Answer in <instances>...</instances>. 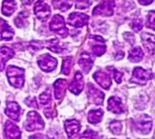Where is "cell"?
I'll list each match as a JSON object with an SVG mask.
<instances>
[{
    "mask_svg": "<svg viewBox=\"0 0 155 139\" xmlns=\"http://www.w3.org/2000/svg\"><path fill=\"white\" fill-rule=\"evenodd\" d=\"M7 76L8 79H9L10 84L16 88L23 87L24 83H25V71L19 67L16 66L8 67Z\"/></svg>",
    "mask_w": 155,
    "mask_h": 139,
    "instance_id": "cell-1",
    "label": "cell"
},
{
    "mask_svg": "<svg viewBox=\"0 0 155 139\" xmlns=\"http://www.w3.org/2000/svg\"><path fill=\"white\" fill-rule=\"evenodd\" d=\"M44 128V122L35 111H31L28 113L27 120L25 122V128L28 131H34V130H39Z\"/></svg>",
    "mask_w": 155,
    "mask_h": 139,
    "instance_id": "cell-2",
    "label": "cell"
},
{
    "mask_svg": "<svg viewBox=\"0 0 155 139\" xmlns=\"http://www.w3.org/2000/svg\"><path fill=\"white\" fill-rule=\"evenodd\" d=\"M153 77V73L150 71H145L142 68H134L133 72V76L130 79V82L137 83L140 85H144L147 80L151 79Z\"/></svg>",
    "mask_w": 155,
    "mask_h": 139,
    "instance_id": "cell-3",
    "label": "cell"
},
{
    "mask_svg": "<svg viewBox=\"0 0 155 139\" xmlns=\"http://www.w3.org/2000/svg\"><path fill=\"white\" fill-rule=\"evenodd\" d=\"M49 28L51 31L59 34L62 37H66L68 34V30L66 28V26H65V20L60 15H55L52 18L49 24Z\"/></svg>",
    "mask_w": 155,
    "mask_h": 139,
    "instance_id": "cell-4",
    "label": "cell"
},
{
    "mask_svg": "<svg viewBox=\"0 0 155 139\" xmlns=\"http://www.w3.org/2000/svg\"><path fill=\"white\" fill-rule=\"evenodd\" d=\"M115 6L113 0H104L99 5H97L92 11V15L94 16H110L113 15V9Z\"/></svg>",
    "mask_w": 155,
    "mask_h": 139,
    "instance_id": "cell-5",
    "label": "cell"
},
{
    "mask_svg": "<svg viewBox=\"0 0 155 139\" xmlns=\"http://www.w3.org/2000/svg\"><path fill=\"white\" fill-rule=\"evenodd\" d=\"M89 45L91 47L92 52L96 56H101L106 51L105 40L101 36H97V35L89 36Z\"/></svg>",
    "mask_w": 155,
    "mask_h": 139,
    "instance_id": "cell-6",
    "label": "cell"
},
{
    "mask_svg": "<svg viewBox=\"0 0 155 139\" xmlns=\"http://www.w3.org/2000/svg\"><path fill=\"white\" fill-rule=\"evenodd\" d=\"M39 68L44 72H52L57 66V60L54 57H51L48 54L40 56L38 60Z\"/></svg>",
    "mask_w": 155,
    "mask_h": 139,
    "instance_id": "cell-7",
    "label": "cell"
},
{
    "mask_svg": "<svg viewBox=\"0 0 155 139\" xmlns=\"http://www.w3.org/2000/svg\"><path fill=\"white\" fill-rule=\"evenodd\" d=\"M35 14L40 21H46L51 14L50 7L43 1H36L35 4Z\"/></svg>",
    "mask_w": 155,
    "mask_h": 139,
    "instance_id": "cell-8",
    "label": "cell"
},
{
    "mask_svg": "<svg viewBox=\"0 0 155 139\" xmlns=\"http://www.w3.org/2000/svg\"><path fill=\"white\" fill-rule=\"evenodd\" d=\"M134 126H136L137 131H140L142 134H147L152 128V121L148 116H141L136 121Z\"/></svg>",
    "mask_w": 155,
    "mask_h": 139,
    "instance_id": "cell-9",
    "label": "cell"
},
{
    "mask_svg": "<svg viewBox=\"0 0 155 139\" xmlns=\"http://www.w3.org/2000/svg\"><path fill=\"white\" fill-rule=\"evenodd\" d=\"M88 20L89 19L87 15L75 12V13H72L70 16H69L68 24L74 27H81L87 24Z\"/></svg>",
    "mask_w": 155,
    "mask_h": 139,
    "instance_id": "cell-10",
    "label": "cell"
},
{
    "mask_svg": "<svg viewBox=\"0 0 155 139\" xmlns=\"http://www.w3.org/2000/svg\"><path fill=\"white\" fill-rule=\"evenodd\" d=\"M87 95L89 100L95 105H101L104 100V94L99 89L94 87L91 83L87 84Z\"/></svg>",
    "mask_w": 155,
    "mask_h": 139,
    "instance_id": "cell-11",
    "label": "cell"
},
{
    "mask_svg": "<svg viewBox=\"0 0 155 139\" xmlns=\"http://www.w3.org/2000/svg\"><path fill=\"white\" fill-rule=\"evenodd\" d=\"M4 132L6 139H20L21 138V130L17 125L14 124L11 121L5 122L4 125Z\"/></svg>",
    "mask_w": 155,
    "mask_h": 139,
    "instance_id": "cell-12",
    "label": "cell"
},
{
    "mask_svg": "<svg viewBox=\"0 0 155 139\" xmlns=\"http://www.w3.org/2000/svg\"><path fill=\"white\" fill-rule=\"evenodd\" d=\"M84 88V79H83V75L80 72H76L75 76L73 80L71 81L70 85H69V89L72 93L79 95L80 92L83 90Z\"/></svg>",
    "mask_w": 155,
    "mask_h": 139,
    "instance_id": "cell-13",
    "label": "cell"
},
{
    "mask_svg": "<svg viewBox=\"0 0 155 139\" xmlns=\"http://www.w3.org/2000/svg\"><path fill=\"white\" fill-rule=\"evenodd\" d=\"M65 130L70 138H74L81 129V124L77 120H67L65 121Z\"/></svg>",
    "mask_w": 155,
    "mask_h": 139,
    "instance_id": "cell-14",
    "label": "cell"
},
{
    "mask_svg": "<svg viewBox=\"0 0 155 139\" xmlns=\"http://www.w3.org/2000/svg\"><path fill=\"white\" fill-rule=\"evenodd\" d=\"M20 110H21V108H20L18 103H16V102H8L7 107L5 109V114L15 121H19L20 113H21Z\"/></svg>",
    "mask_w": 155,
    "mask_h": 139,
    "instance_id": "cell-15",
    "label": "cell"
},
{
    "mask_svg": "<svg viewBox=\"0 0 155 139\" xmlns=\"http://www.w3.org/2000/svg\"><path fill=\"white\" fill-rule=\"evenodd\" d=\"M93 77H94V79L97 83L102 88L104 89H109V87L111 86V79H110V76H108L107 73L105 72H102V71H98L94 73V75H93Z\"/></svg>",
    "mask_w": 155,
    "mask_h": 139,
    "instance_id": "cell-16",
    "label": "cell"
},
{
    "mask_svg": "<svg viewBox=\"0 0 155 139\" xmlns=\"http://www.w3.org/2000/svg\"><path fill=\"white\" fill-rule=\"evenodd\" d=\"M107 110L110 112H113L115 114H122L124 112V106L119 97L113 96L110 97L108 100V107Z\"/></svg>",
    "mask_w": 155,
    "mask_h": 139,
    "instance_id": "cell-17",
    "label": "cell"
},
{
    "mask_svg": "<svg viewBox=\"0 0 155 139\" xmlns=\"http://www.w3.org/2000/svg\"><path fill=\"white\" fill-rule=\"evenodd\" d=\"M14 56V50L10 47L1 46L0 47V72L3 71L5 63Z\"/></svg>",
    "mask_w": 155,
    "mask_h": 139,
    "instance_id": "cell-18",
    "label": "cell"
},
{
    "mask_svg": "<svg viewBox=\"0 0 155 139\" xmlns=\"http://www.w3.org/2000/svg\"><path fill=\"white\" fill-rule=\"evenodd\" d=\"M80 67L83 69L84 73H87L93 66V59L92 57L87 53H83L79 60Z\"/></svg>",
    "mask_w": 155,
    "mask_h": 139,
    "instance_id": "cell-19",
    "label": "cell"
},
{
    "mask_svg": "<svg viewBox=\"0 0 155 139\" xmlns=\"http://www.w3.org/2000/svg\"><path fill=\"white\" fill-rule=\"evenodd\" d=\"M66 85L67 81L65 79H60L55 81L54 83V92H55V98L57 100H61L65 95V91H66Z\"/></svg>",
    "mask_w": 155,
    "mask_h": 139,
    "instance_id": "cell-20",
    "label": "cell"
},
{
    "mask_svg": "<svg viewBox=\"0 0 155 139\" xmlns=\"http://www.w3.org/2000/svg\"><path fill=\"white\" fill-rule=\"evenodd\" d=\"M16 2L14 0H3L2 3V14L5 16H11L16 10Z\"/></svg>",
    "mask_w": 155,
    "mask_h": 139,
    "instance_id": "cell-21",
    "label": "cell"
},
{
    "mask_svg": "<svg viewBox=\"0 0 155 139\" xmlns=\"http://www.w3.org/2000/svg\"><path fill=\"white\" fill-rule=\"evenodd\" d=\"M143 58V51L140 47H134L129 52V60L133 63L140 62Z\"/></svg>",
    "mask_w": 155,
    "mask_h": 139,
    "instance_id": "cell-22",
    "label": "cell"
},
{
    "mask_svg": "<svg viewBox=\"0 0 155 139\" xmlns=\"http://www.w3.org/2000/svg\"><path fill=\"white\" fill-rule=\"evenodd\" d=\"M142 43L145 46V48L149 51L150 54L153 55L154 53V35L149 34H143L141 35Z\"/></svg>",
    "mask_w": 155,
    "mask_h": 139,
    "instance_id": "cell-23",
    "label": "cell"
},
{
    "mask_svg": "<svg viewBox=\"0 0 155 139\" xmlns=\"http://www.w3.org/2000/svg\"><path fill=\"white\" fill-rule=\"evenodd\" d=\"M53 6L61 11H67L73 5V0H52Z\"/></svg>",
    "mask_w": 155,
    "mask_h": 139,
    "instance_id": "cell-24",
    "label": "cell"
},
{
    "mask_svg": "<svg viewBox=\"0 0 155 139\" xmlns=\"http://www.w3.org/2000/svg\"><path fill=\"white\" fill-rule=\"evenodd\" d=\"M102 116H103L102 110H92V111H89L87 116L88 121L91 124H98L102 120Z\"/></svg>",
    "mask_w": 155,
    "mask_h": 139,
    "instance_id": "cell-25",
    "label": "cell"
},
{
    "mask_svg": "<svg viewBox=\"0 0 155 139\" xmlns=\"http://www.w3.org/2000/svg\"><path fill=\"white\" fill-rule=\"evenodd\" d=\"M1 36L4 40H11L14 36V31L5 22L1 24Z\"/></svg>",
    "mask_w": 155,
    "mask_h": 139,
    "instance_id": "cell-26",
    "label": "cell"
},
{
    "mask_svg": "<svg viewBox=\"0 0 155 139\" xmlns=\"http://www.w3.org/2000/svg\"><path fill=\"white\" fill-rule=\"evenodd\" d=\"M47 48L54 53H62L64 51V47L58 39H51L47 42Z\"/></svg>",
    "mask_w": 155,
    "mask_h": 139,
    "instance_id": "cell-27",
    "label": "cell"
},
{
    "mask_svg": "<svg viewBox=\"0 0 155 139\" xmlns=\"http://www.w3.org/2000/svg\"><path fill=\"white\" fill-rule=\"evenodd\" d=\"M72 65H73V57L72 56L66 57V58L63 60L62 73H64V75H69V73H70V71H71Z\"/></svg>",
    "mask_w": 155,
    "mask_h": 139,
    "instance_id": "cell-28",
    "label": "cell"
},
{
    "mask_svg": "<svg viewBox=\"0 0 155 139\" xmlns=\"http://www.w3.org/2000/svg\"><path fill=\"white\" fill-rule=\"evenodd\" d=\"M109 128L111 130V132H113L116 135H120L122 131V122L120 121H113L110 122Z\"/></svg>",
    "mask_w": 155,
    "mask_h": 139,
    "instance_id": "cell-29",
    "label": "cell"
},
{
    "mask_svg": "<svg viewBox=\"0 0 155 139\" xmlns=\"http://www.w3.org/2000/svg\"><path fill=\"white\" fill-rule=\"evenodd\" d=\"M79 139H97V133L91 129H87Z\"/></svg>",
    "mask_w": 155,
    "mask_h": 139,
    "instance_id": "cell-30",
    "label": "cell"
},
{
    "mask_svg": "<svg viewBox=\"0 0 155 139\" xmlns=\"http://www.w3.org/2000/svg\"><path fill=\"white\" fill-rule=\"evenodd\" d=\"M91 6L89 0H76V8L80 10H85Z\"/></svg>",
    "mask_w": 155,
    "mask_h": 139,
    "instance_id": "cell-31",
    "label": "cell"
},
{
    "mask_svg": "<svg viewBox=\"0 0 155 139\" xmlns=\"http://www.w3.org/2000/svg\"><path fill=\"white\" fill-rule=\"evenodd\" d=\"M39 101L42 105H47L51 101V95L48 91H45L39 95Z\"/></svg>",
    "mask_w": 155,
    "mask_h": 139,
    "instance_id": "cell-32",
    "label": "cell"
},
{
    "mask_svg": "<svg viewBox=\"0 0 155 139\" xmlns=\"http://www.w3.org/2000/svg\"><path fill=\"white\" fill-rule=\"evenodd\" d=\"M130 27H132L134 31H140L141 28H142V27H143V24H142V21H141V20H140V19H134V20H133V22L130 23Z\"/></svg>",
    "mask_w": 155,
    "mask_h": 139,
    "instance_id": "cell-33",
    "label": "cell"
},
{
    "mask_svg": "<svg viewBox=\"0 0 155 139\" xmlns=\"http://www.w3.org/2000/svg\"><path fill=\"white\" fill-rule=\"evenodd\" d=\"M109 71H111L110 73H112V76H114V79L116 80L117 83H120L122 81V73H120L119 71H117L114 68H108Z\"/></svg>",
    "mask_w": 155,
    "mask_h": 139,
    "instance_id": "cell-34",
    "label": "cell"
},
{
    "mask_svg": "<svg viewBox=\"0 0 155 139\" xmlns=\"http://www.w3.org/2000/svg\"><path fill=\"white\" fill-rule=\"evenodd\" d=\"M147 19H148V21L146 23V26H147L149 28H151L152 31H154V11L149 12Z\"/></svg>",
    "mask_w": 155,
    "mask_h": 139,
    "instance_id": "cell-35",
    "label": "cell"
},
{
    "mask_svg": "<svg viewBox=\"0 0 155 139\" xmlns=\"http://www.w3.org/2000/svg\"><path fill=\"white\" fill-rule=\"evenodd\" d=\"M26 104L28 106H30V107L38 109V104H36V101H35V97H31V98H28V99H27Z\"/></svg>",
    "mask_w": 155,
    "mask_h": 139,
    "instance_id": "cell-36",
    "label": "cell"
},
{
    "mask_svg": "<svg viewBox=\"0 0 155 139\" xmlns=\"http://www.w3.org/2000/svg\"><path fill=\"white\" fill-rule=\"evenodd\" d=\"M137 1L140 2V4H141V5H148V4L153 2V0H137Z\"/></svg>",
    "mask_w": 155,
    "mask_h": 139,
    "instance_id": "cell-37",
    "label": "cell"
},
{
    "mask_svg": "<svg viewBox=\"0 0 155 139\" xmlns=\"http://www.w3.org/2000/svg\"><path fill=\"white\" fill-rule=\"evenodd\" d=\"M28 139H43V135L40 133H38V134H35V135H31L28 137Z\"/></svg>",
    "mask_w": 155,
    "mask_h": 139,
    "instance_id": "cell-38",
    "label": "cell"
}]
</instances>
